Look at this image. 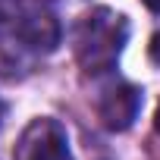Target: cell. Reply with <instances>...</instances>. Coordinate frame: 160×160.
<instances>
[{"label": "cell", "instance_id": "9c48e42d", "mask_svg": "<svg viewBox=\"0 0 160 160\" xmlns=\"http://www.w3.org/2000/svg\"><path fill=\"white\" fill-rule=\"evenodd\" d=\"M0 122H3V104H0Z\"/></svg>", "mask_w": 160, "mask_h": 160}, {"label": "cell", "instance_id": "3957f363", "mask_svg": "<svg viewBox=\"0 0 160 160\" xmlns=\"http://www.w3.org/2000/svg\"><path fill=\"white\" fill-rule=\"evenodd\" d=\"M13 25V38L19 41L22 50H32V53H50L57 44H60V22L50 10L44 7H28Z\"/></svg>", "mask_w": 160, "mask_h": 160}, {"label": "cell", "instance_id": "7a4b0ae2", "mask_svg": "<svg viewBox=\"0 0 160 160\" xmlns=\"http://www.w3.org/2000/svg\"><path fill=\"white\" fill-rule=\"evenodd\" d=\"M16 160H72L66 129L57 119H35L16 144Z\"/></svg>", "mask_w": 160, "mask_h": 160}, {"label": "cell", "instance_id": "8992f818", "mask_svg": "<svg viewBox=\"0 0 160 160\" xmlns=\"http://www.w3.org/2000/svg\"><path fill=\"white\" fill-rule=\"evenodd\" d=\"M151 57L160 63V35H154V41H151Z\"/></svg>", "mask_w": 160, "mask_h": 160}, {"label": "cell", "instance_id": "6da1fadb", "mask_svg": "<svg viewBox=\"0 0 160 160\" xmlns=\"http://www.w3.org/2000/svg\"><path fill=\"white\" fill-rule=\"evenodd\" d=\"M129 41V22L110 7H98L82 16L75 28V60L88 75L110 72Z\"/></svg>", "mask_w": 160, "mask_h": 160}, {"label": "cell", "instance_id": "52a82bcc", "mask_svg": "<svg viewBox=\"0 0 160 160\" xmlns=\"http://www.w3.org/2000/svg\"><path fill=\"white\" fill-rule=\"evenodd\" d=\"M141 3H144L148 10H154V13H160V0H141Z\"/></svg>", "mask_w": 160, "mask_h": 160}, {"label": "cell", "instance_id": "5b68a950", "mask_svg": "<svg viewBox=\"0 0 160 160\" xmlns=\"http://www.w3.org/2000/svg\"><path fill=\"white\" fill-rule=\"evenodd\" d=\"M25 10H28V0H0V25L16 22Z\"/></svg>", "mask_w": 160, "mask_h": 160}, {"label": "cell", "instance_id": "277c9868", "mask_svg": "<svg viewBox=\"0 0 160 160\" xmlns=\"http://www.w3.org/2000/svg\"><path fill=\"white\" fill-rule=\"evenodd\" d=\"M138 110H141V91L126 82L110 85L98 101V116L110 132H126L138 119Z\"/></svg>", "mask_w": 160, "mask_h": 160}, {"label": "cell", "instance_id": "ba28073f", "mask_svg": "<svg viewBox=\"0 0 160 160\" xmlns=\"http://www.w3.org/2000/svg\"><path fill=\"white\" fill-rule=\"evenodd\" d=\"M154 129L160 132V107H157V113H154Z\"/></svg>", "mask_w": 160, "mask_h": 160}]
</instances>
